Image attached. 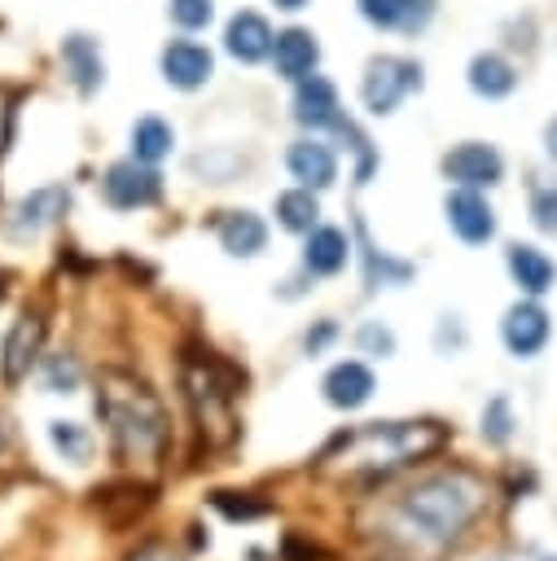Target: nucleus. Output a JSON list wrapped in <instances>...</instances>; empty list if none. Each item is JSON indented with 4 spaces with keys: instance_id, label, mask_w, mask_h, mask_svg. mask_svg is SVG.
Returning a JSON list of instances; mask_svg holds the SVG:
<instances>
[{
    "instance_id": "obj_1",
    "label": "nucleus",
    "mask_w": 557,
    "mask_h": 561,
    "mask_svg": "<svg viewBox=\"0 0 557 561\" xmlns=\"http://www.w3.org/2000/svg\"><path fill=\"white\" fill-rule=\"evenodd\" d=\"M487 513V482L469 469H434L395 495L386 508V526H395L399 543L412 552H443L469 535V526Z\"/></svg>"
},
{
    "instance_id": "obj_2",
    "label": "nucleus",
    "mask_w": 557,
    "mask_h": 561,
    "mask_svg": "<svg viewBox=\"0 0 557 561\" xmlns=\"http://www.w3.org/2000/svg\"><path fill=\"white\" fill-rule=\"evenodd\" d=\"M175 381H180V399L193 416L197 443L206 451H224L237 443L241 425H237V399L250 386V373L228 359L224 351L206 346V342H184L175 355Z\"/></svg>"
},
{
    "instance_id": "obj_3",
    "label": "nucleus",
    "mask_w": 557,
    "mask_h": 561,
    "mask_svg": "<svg viewBox=\"0 0 557 561\" xmlns=\"http://www.w3.org/2000/svg\"><path fill=\"white\" fill-rule=\"evenodd\" d=\"M96 416L118 465H162L171 447V416L162 399L149 390V381H140L127 368H105L96 377Z\"/></svg>"
},
{
    "instance_id": "obj_4",
    "label": "nucleus",
    "mask_w": 557,
    "mask_h": 561,
    "mask_svg": "<svg viewBox=\"0 0 557 561\" xmlns=\"http://www.w3.org/2000/svg\"><path fill=\"white\" fill-rule=\"evenodd\" d=\"M421 88V66L412 57H395V53H382L364 66V79H360V101L368 114H395L403 105L408 92Z\"/></svg>"
},
{
    "instance_id": "obj_5",
    "label": "nucleus",
    "mask_w": 557,
    "mask_h": 561,
    "mask_svg": "<svg viewBox=\"0 0 557 561\" xmlns=\"http://www.w3.org/2000/svg\"><path fill=\"white\" fill-rule=\"evenodd\" d=\"M154 500H158V486H154V482L123 473V478H110V482L92 486V500H88V504H92V513H96L110 530H127V526H136V522L154 508Z\"/></svg>"
},
{
    "instance_id": "obj_6",
    "label": "nucleus",
    "mask_w": 557,
    "mask_h": 561,
    "mask_svg": "<svg viewBox=\"0 0 557 561\" xmlns=\"http://www.w3.org/2000/svg\"><path fill=\"white\" fill-rule=\"evenodd\" d=\"M101 197L105 206L114 210H140V206H154L162 197V175L140 162V158H123V162H110L105 175H101Z\"/></svg>"
},
{
    "instance_id": "obj_7",
    "label": "nucleus",
    "mask_w": 557,
    "mask_h": 561,
    "mask_svg": "<svg viewBox=\"0 0 557 561\" xmlns=\"http://www.w3.org/2000/svg\"><path fill=\"white\" fill-rule=\"evenodd\" d=\"M44 333H48V320H44V311H31V307L9 324L4 346H0V377H4V386H22L31 377V368L44 355Z\"/></svg>"
},
{
    "instance_id": "obj_8",
    "label": "nucleus",
    "mask_w": 557,
    "mask_h": 561,
    "mask_svg": "<svg viewBox=\"0 0 557 561\" xmlns=\"http://www.w3.org/2000/svg\"><path fill=\"white\" fill-rule=\"evenodd\" d=\"M443 175L461 188H491L504 180V158L487 140H465L443 153Z\"/></svg>"
},
{
    "instance_id": "obj_9",
    "label": "nucleus",
    "mask_w": 557,
    "mask_h": 561,
    "mask_svg": "<svg viewBox=\"0 0 557 561\" xmlns=\"http://www.w3.org/2000/svg\"><path fill=\"white\" fill-rule=\"evenodd\" d=\"M294 118L307 127V131H325V127H346L342 118V101H338V88L325 79V75H307L294 83Z\"/></svg>"
},
{
    "instance_id": "obj_10",
    "label": "nucleus",
    "mask_w": 557,
    "mask_h": 561,
    "mask_svg": "<svg viewBox=\"0 0 557 561\" xmlns=\"http://www.w3.org/2000/svg\"><path fill=\"white\" fill-rule=\"evenodd\" d=\"M548 333H553V324H548V311H544L535 298H522V302H513V307L504 311V320H500V337H504L509 355H518V359H531V355H539V351L548 346Z\"/></svg>"
},
{
    "instance_id": "obj_11",
    "label": "nucleus",
    "mask_w": 557,
    "mask_h": 561,
    "mask_svg": "<svg viewBox=\"0 0 557 561\" xmlns=\"http://www.w3.org/2000/svg\"><path fill=\"white\" fill-rule=\"evenodd\" d=\"M158 66H162V79H167L171 88H180V92H197V88H206L211 75H215V57H211V48L197 44V39H171V44L162 48Z\"/></svg>"
},
{
    "instance_id": "obj_12",
    "label": "nucleus",
    "mask_w": 557,
    "mask_h": 561,
    "mask_svg": "<svg viewBox=\"0 0 557 561\" xmlns=\"http://www.w3.org/2000/svg\"><path fill=\"white\" fill-rule=\"evenodd\" d=\"M443 210H447V228H452L465 245H482V241L496 237V210H491V202H487L478 188H461V184H456V188L447 193Z\"/></svg>"
},
{
    "instance_id": "obj_13",
    "label": "nucleus",
    "mask_w": 557,
    "mask_h": 561,
    "mask_svg": "<svg viewBox=\"0 0 557 561\" xmlns=\"http://www.w3.org/2000/svg\"><path fill=\"white\" fill-rule=\"evenodd\" d=\"M66 210H70V188H66V184H44V188L26 193V197L13 206L9 232H13V237H35V232L53 228Z\"/></svg>"
},
{
    "instance_id": "obj_14",
    "label": "nucleus",
    "mask_w": 557,
    "mask_h": 561,
    "mask_svg": "<svg viewBox=\"0 0 557 561\" xmlns=\"http://www.w3.org/2000/svg\"><path fill=\"white\" fill-rule=\"evenodd\" d=\"M320 390H325V403H329V408L355 412V408H364V403L373 399L377 377H373V368H368L364 359H342V364H333V368L325 373Z\"/></svg>"
},
{
    "instance_id": "obj_15",
    "label": "nucleus",
    "mask_w": 557,
    "mask_h": 561,
    "mask_svg": "<svg viewBox=\"0 0 557 561\" xmlns=\"http://www.w3.org/2000/svg\"><path fill=\"white\" fill-rule=\"evenodd\" d=\"M285 167H289V175H294L303 188H311V193H320V188H329V184L338 180V153H333L325 140H316V136L294 140V145L285 149Z\"/></svg>"
},
{
    "instance_id": "obj_16",
    "label": "nucleus",
    "mask_w": 557,
    "mask_h": 561,
    "mask_svg": "<svg viewBox=\"0 0 557 561\" xmlns=\"http://www.w3.org/2000/svg\"><path fill=\"white\" fill-rule=\"evenodd\" d=\"M272 39H276V35H272L268 18L254 13V9L232 13L228 26H224V48H228V57H237L241 66H254V61L272 57Z\"/></svg>"
},
{
    "instance_id": "obj_17",
    "label": "nucleus",
    "mask_w": 557,
    "mask_h": 561,
    "mask_svg": "<svg viewBox=\"0 0 557 561\" xmlns=\"http://www.w3.org/2000/svg\"><path fill=\"white\" fill-rule=\"evenodd\" d=\"M61 66H66V79L75 83L79 96H92L105 83V57H101L96 39L83 35V31H75V35L61 39Z\"/></svg>"
},
{
    "instance_id": "obj_18",
    "label": "nucleus",
    "mask_w": 557,
    "mask_h": 561,
    "mask_svg": "<svg viewBox=\"0 0 557 561\" xmlns=\"http://www.w3.org/2000/svg\"><path fill=\"white\" fill-rule=\"evenodd\" d=\"M355 4H360V18L377 31L417 35L434 18V0H355Z\"/></svg>"
},
{
    "instance_id": "obj_19",
    "label": "nucleus",
    "mask_w": 557,
    "mask_h": 561,
    "mask_svg": "<svg viewBox=\"0 0 557 561\" xmlns=\"http://www.w3.org/2000/svg\"><path fill=\"white\" fill-rule=\"evenodd\" d=\"M316 61H320V44H316L311 31H303V26L276 31V39H272V70L281 79H289V83L307 79L316 70Z\"/></svg>"
},
{
    "instance_id": "obj_20",
    "label": "nucleus",
    "mask_w": 557,
    "mask_h": 561,
    "mask_svg": "<svg viewBox=\"0 0 557 561\" xmlns=\"http://www.w3.org/2000/svg\"><path fill=\"white\" fill-rule=\"evenodd\" d=\"M346 263H351V237L342 228L316 224L307 232V241H303V267H307V276H338Z\"/></svg>"
},
{
    "instance_id": "obj_21",
    "label": "nucleus",
    "mask_w": 557,
    "mask_h": 561,
    "mask_svg": "<svg viewBox=\"0 0 557 561\" xmlns=\"http://www.w3.org/2000/svg\"><path fill=\"white\" fill-rule=\"evenodd\" d=\"M504 263H509L513 285H518L522 294H531V298L548 294V289H553V280H557V263H553V259H548L539 245L513 241V245H509V254H504Z\"/></svg>"
},
{
    "instance_id": "obj_22",
    "label": "nucleus",
    "mask_w": 557,
    "mask_h": 561,
    "mask_svg": "<svg viewBox=\"0 0 557 561\" xmlns=\"http://www.w3.org/2000/svg\"><path fill=\"white\" fill-rule=\"evenodd\" d=\"M215 237H219V245H224L232 259H254V254L268 245V224H263L254 210H228V215L215 224Z\"/></svg>"
},
{
    "instance_id": "obj_23",
    "label": "nucleus",
    "mask_w": 557,
    "mask_h": 561,
    "mask_svg": "<svg viewBox=\"0 0 557 561\" xmlns=\"http://www.w3.org/2000/svg\"><path fill=\"white\" fill-rule=\"evenodd\" d=\"M469 88L482 96V101H504L513 88H518V70L504 53H474L469 61Z\"/></svg>"
},
{
    "instance_id": "obj_24",
    "label": "nucleus",
    "mask_w": 557,
    "mask_h": 561,
    "mask_svg": "<svg viewBox=\"0 0 557 561\" xmlns=\"http://www.w3.org/2000/svg\"><path fill=\"white\" fill-rule=\"evenodd\" d=\"M276 224L285 228V232H311L316 224H320V202H316V193L311 188H285V193H276Z\"/></svg>"
},
{
    "instance_id": "obj_25",
    "label": "nucleus",
    "mask_w": 557,
    "mask_h": 561,
    "mask_svg": "<svg viewBox=\"0 0 557 561\" xmlns=\"http://www.w3.org/2000/svg\"><path fill=\"white\" fill-rule=\"evenodd\" d=\"M171 145H175V131H171L167 118L145 114V118L132 123V158H140V162L154 167V162H162L171 153Z\"/></svg>"
},
{
    "instance_id": "obj_26",
    "label": "nucleus",
    "mask_w": 557,
    "mask_h": 561,
    "mask_svg": "<svg viewBox=\"0 0 557 561\" xmlns=\"http://www.w3.org/2000/svg\"><path fill=\"white\" fill-rule=\"evenodd\" d=\"M48 443L57 456H66L70 465H88L96 451V438L79 425V421H48Z\"/></svg>"
},
{
    "instance_id": "obj_27",
    "label": "nucleus",
    "mask_w": 557,
    "mask_h": 561,
    "mask_svg": "<svg viewBox=\"0 0 557 561\" xmlns=\"http://www.w3.org/2000/svg\"><path fill=\"white\" fill-rule=\"evenodd\" d=\"M211 508L219 513V517H228V522H259V517H268L272 513V504L268 500H259L254 491H211Z\"/></svg>"
},
{
    "instance_id": "obj_28",
    "label": "nucleus",
    "mask_w": 557,
    "mask_h": 561,
    "mask_svg": "<svg viewBox=\"0 0 557 561\" xmlns=\"http://www.w3.org/2000/svg\"><path fill=\"white\" fill-rule=\"evenodd\" d=\"M364 280H368V289H377V285H403V280H412V263L390 259V254H382L377 245L364 241Z\"/></svg>"
},
{
    "instance_id": "obj_29",
    "label": "nucleus",
    "mask_w": 557,
    "mask_h": 561,
    "mask_svg": "<svg viewBox=\"0 0 557 561\" xmlns=\"http://www.w3.org/2000/svg\"><path fill=\"white\" fill-rule=\"evenodd\" d=\"M482 438H487L491 447H504V443L513 438V408H509L504 394H496V399L482 408Z\"/></svg>"
},
{
    "instance_id": "obj_30",
    "label": "nucleus",
    "mask_w": 557,
    "mask_h": 561,
    "mask_svg": "<svg viewBox=\"0 0 557 561\" xmlns=\"http://www.w3.org/2000/svg\"><path fill=\"white\" fill-rule=\"evenodd\" d=\"M167 18L180 31H202L215 18V0H167Z\"/></svg>"
},
{
    "instance_id": "obj_31",
    "label": "nucleus",
    "mask_w": 557,
    "mask_h": 561,
    "mask_svg": "<svg viewBox=\"0 0 557 561\" xmlns=\"http://www.w3.org/2000/svg\"><path fill=\"white\" fill-rule=\"evenodd\" d=\"M276 557H281V561H329V552H325L311 535H303V530H285Z\"/></svg>"
},
{
    "instance_id": "obj_32",
    "label": "nucleus",
    "mask_w": 557,
    "mask_h": 561,
    "mask_svg": "<svg viewBox=\"0 0 557 561\" xmlns=\"http://www.w3.org/2000/svg\"><path fill=\"white\" fill-rule=\"evenodd\" d=\"M531 224L548 237H557V184H539L531 193Z\"/></svg>"
},
{
    "instance_id": "obj_33",
    "label": "nucleus",
    "mask_w": 557,
    "mask_h": 561,
    "mask_svg": "<svg viewBox=\"0 0 557 561\" xmlns=\"http://www.w3.org/2000/svg\"><path fill=\"white\" fill-rule=\"evenodd\" d=\"M355 346L364 351V355H395V333L382 324V320H364L360 329H355Z\"/></svg>"
},
{
    "instance_id": "obj_34",
    "label": "nucleus",
    "mask_w": 557,
    "mask_h": 561,
    "mask_svg": "<svg viewBox=\"0 0 557 561\" xmlns=\"http://www.w3.org/2000/svg\"><path fill=\"white\" fill-rule=\"evenodd\" d=\"M44 373H48V390H53V394H70V390L79 386V364H75V355H48Z\"/></svg>"
},
{
    "instance_id": "obj_35",
    "label": "nucleus",
    "mask_w": 557,
    "mask_h": 561,
    "mask_svg": "<svg viewBox=\"0 0 557 561\" xmlns=\"http://www.w3.org/2000/svg\"><path fill=\"white\" fill-rule=\"evenodd\" d=\"M333 337H338V324H333V320H320L316 329H307V337H303V346H307L311 355H320V351H325V346H329Z\"/></svg>"
},
{
    "instance_id": "obj_36",
    "label": "nucleus",
    "mask_w": 557,
    "mask_h": 561,
    "mask_svg": "<svg viewBox=\"0 0 557 561\" xmlns=\"http://www.w3.org/2000/svg\"><path fill=\"white\" fill-rule=\"evenodd\" d=\"M123 561H175V552L162 543V539H145L136 552H127Z\"/></svg>"
},
{
    "instance_id": "obj_37",
    "label": "nucleus",
    "mask_w": 557,
    "mask_h": 561,
    "mask_svg": "<svg viewBox=\"0 0 557 561\" xmlns=\"http://www.w3.org/2000/svg\"><path fill=\"white\" fill-rule=\"evenodd\" d=\"M544 145H548V158L557 162V118L548 123V131H544Z\"/></svg>"
},
{
    "instance_id": "obj_38",
    "label": "nucleus",
    "mask_w": 557,
    "mask_h": 561,
    "mask_svg": "<svg viewBox=\"0 0 557 561\" xmlns=\"http://www.w3.org/2000/svg\"><path fill=\"white\" fill-rule=\"evenodd\" d=\"M276 9H285V13H298V9H307V0H272Z\"/></svg>"
},
{
    "instance_id": "obj_39",
    "label": "nucleus",
    "mask_w": 557,
    "mask_h": 561,
    "mask_svg": "<svg viewBox=\"0 0 557 561\" xmlns=\"http://www.w3.org/2000/svg\"><path fill=\"white\" fill-rule=\"evenodd\" d=\"M539 561H557V557H539Z\"/></svg>"
},
{
    "instance_id": "obj_40",
    "label": "nucleus",
    "mask_w": 557,
    "mask_h": 561,
    "mask_svg": "<svg viewBox=\"0 0 557 561\" xmlns=\"http://www.w3.org/2000/svg\"><path fill=\"white\" fill-rule=\"evenodd\" d=\"M0 443H4V430H0Z\"/></svg>"
}]
</instances>
